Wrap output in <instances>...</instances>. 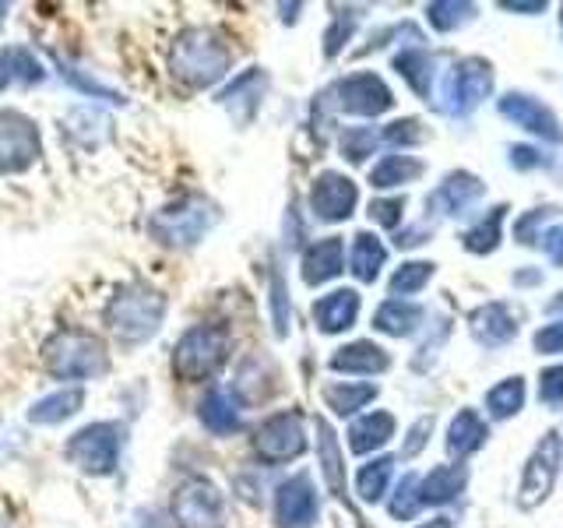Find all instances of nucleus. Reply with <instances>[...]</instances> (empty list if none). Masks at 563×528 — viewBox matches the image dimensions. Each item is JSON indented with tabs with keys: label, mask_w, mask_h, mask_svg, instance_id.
Returning a JSON list of instances; mask_svg holds the SVG:
<instances>
[{
	"label": "nucleus",
	"mask_w": 563,
	"mask_h": 528,
	"mask_svg": "<svg viewBox=\"0 0 563 528\" xmlns=\"http://www.w3.org/2000/svg\"><path fill=\"white\" fill-rule=\"evenodd\" d=\"M233 67V50L216 29H187L176 35L169 50V70L176 81L190 88H208L229 75Z\"/></svg>",
	"instance_id": "obj_1"
},
{
	"label": "nucleus",
	"mask_w": 563,
	"mask_h": 528,
	"mask_svg": "<svg viewBox=\"0 0 563 528\" xmlns=\"http://www.w3.org/2000/svg\"><path fill=\"white\" fill-rule=\"evenodd\" d=\"M163 317H166V296L145 286V282H128V286H120L102 310L106 328L123 342L152 339V334L163 328Z\"/></svg>",
	"instance_id": "obj_2"
},
{
	"label": "nucleus",
	"mask_w": 563,
	"mask_h": 528,
	"mask_svg": "<svg viewBox=\"0 0 563 528\" xmlns=\"http://www.w3.org/2000/svg\"><path fill=\"white\" fill-rule=\"evenodd\" d=\"M43 363L57 381H92L110 370L102 339L81 328H64L43 345Z\"/></svg>",
	"instance_id": "obj_3"
},
{
	"label": "nucleus",
	"mask_w": 563,
	"mask_h": 528,
	"mask_svg": "<svg viewBox=\"0 0 563 528\" xmlns=\"http://www.w3.org/2000/svg\"><path fill=\"white\" fill-rule=\"evenodd\" d=\"M233 334L225 324H194L180 334L173 349V374L184 384H198L216 377L229 360Z\"/></svg>",
	"instance_id": "obj_4"
},
{
	"label": "nucleus",
	"mask_w": 563,
	"mask_h": 528,
	"mask_svg": "<svg viewBox=\"0 0 563 528\" xmlns=\"http://www.w3.org/2000/svg\"><path fill=\"white\" fill-rule=\"evenodd\" d=\"M219 211L205 198H180L176 205H166L163 211H155L148 222V233L166 243V246H194L211 226H216Z\"/></svg>",
	"instance_id": "obj_5"
},
{
	"label": "nucleus",
	"mask_w": 563,
	"mask_h": 528,
	"mask_svg": "<svg viewBox=\"0 0 563 528\" xmlns=\"http://www.w3.org/2000/svg\"><path fill=\"white\" fill-rule=\"evenodd\" d=\"M493 92V67L483 57H465L457 61L440 85L437 110L448 117H465Z\"/></svg>",
	"instance_id": "obj_6"
},
{
	"label": "nucleus",
	"mask_w": 563,
	"mask_h": 528,
	"mask_svg": "<svg viewBox=\"0 0 563 528\" xmlns=\"http://www.w3.org/2000/svg\"><path fill=\"white\" fill-rule=\"evenodd\" d=\"M169 515L176 528H222L225 525V497L222 490L205 480V475H190L173 493Z\"/></svg>",
	"instance_id": "obj_7"
},
{
	"label": "nucleus",
	"mask_w": 563,
	"mask_h": 528,
	"mask_svg": "<svg viewBox=\"0 0 563 528\" xmlns=\"http://www.w3.org/2000/svg\"><path fill=\"white\" fill-rule=\"evenodd\" d=\"M123 427L120 422H92L67 440V462L88 475H110L120 462Z\"/></svg>",
	"instance_id": "obj_8"
},
{
	"label": "nucleus",
	"mask_w": 563,
	"mask_h": 528,
	"mask_svg": "<svg viewBox=\"0 0 563 528\" xmlns=\"http://www.w3.org/2000/svg\"><path fill=\"white\" fill-rule=\"evenodd\" d=\"M560 465H563V437L556 430H550L525 462L521 483H518V507L521 510H532L550 497L553 486H556Z\"/></svg>",
	"instance_id": "obj_9"
},
{
	"label": "nucleus",
	"mask_w": 563,
	"mask_h": 528,
	"mask_svg": "<svg viewBox=\"0 0 563 528\" xmlns=\"http://www.w3.org/2000/svg\"><path fill=\"white\" fill-rule=\"evenodd\" d=\"M307 451V430L299 413H275L254 430V454L264 465L296 462Z\"/></svg>",
	"instance_id": "obj_10"
},
{
	"label": "nucleus",
	"mask_w": 563,
	"mask_h": 528,
	"mask_svg": "<svg viewBox=\"0 0 563 528\" xmlns=\"http://www.w3.org/2000/svg\"><path fill=\"white\" fill-rule=\"evenodd\" d=\"M43 141L35 120L22 110H0V173H25L40 163Z\"/></svg>",
	"instance_id": "obj_11"
},
{
	"label": "nucleus",
	"mask_w": 563,
	"mask_h": 528,
	"mask_svg": "<svg viewBox=\"0 0 563 528\" xmlns=\"http://www.w3.org/2000/svg\"><path fill=\"white\" fill-rule=\"evenodd\" d=\"M331 92H334V102H339V110L352 117H380L395 106L391 88H387L384 78L374 75V70H356V75H349L334 85Z\"/></svg>",
	"instance_id": "obj_12"
},
{
	"label": "nucleus",
	"mask_w": 563,
	"mask_h": 528,
	"mask_svg": "<svg viewBox=\"0 0 563 528\" xmlns=\"http://www.w3.org/2000/svg\"><path fill=\"white\" fill-rule=\"evenodd\" d=\"M317 515H321V501H317L313 480L307 472H296L286 483H278L275 490L278 528H313Z\"/></svg>",
	"instance_id": "obj_13"
},
{
	"label": "nucleus",
	"mask_w": 563,
	"mask_h": 528,
	"mask_svg": "<svg viewBox=\"0 0 563 528\" xmlns=\"http://www.w3.org/2000/svg\"><path fill=\"white\" fill-rule=\"evenodd\" d=\"M356 205H360V190H356V184H352L345 173L324 169L313 180V190H310L313 219H321V222H345L352 211H356Z\"/></svg>",
	"instance_id": "obj_14"
},
{
	"label": "nucleus",
	"mask_w": 563,
	"mask_h": 528,
	"mask_svg": "<svg viewBox=\"0 0 563 528\" xmlns=\"http://www.w3.org/2000/svg\"><path fill=\"white\" fill-rule=\"evenodd\" d=\"M497 110H500L504 120H510L515 128H521V131H528V134H536L539 141H550V145H560V141H563V131H560L556 113H553L545 102L532 99L528 92H507V96L497 102Z\"/></svg>",
	"instance_id": "obj_15"
},
{
	"label": "nucleus",
	"mask_w": 563,
	"mask_h": 528,
	"mask_svg": "<svg viewBox=\"0 0 563 528\" xmlns=\"http://www.w3.org/2000/svg\"><path fill=\"white\" fill-rule=\"evenodd\" d=\"M483 190H486V184L475 173L454 169V173L444 176V180H440V187L427 198V208L440 211V216H465V211L483 198Z\"/></svg>",
	"instance_id": "obj_16"
},
{
	"label": "nucleus",
	"mask_w": 563,
	"mask_h": 528,
	"mask_svg": "<svg viewBox=\"0 0 563 528\" xmlns=\"http://www.w3.org/2000/svg\"><path fill=\"white\" fill-rule=\"evenodd\" d=\"M468 328H472L479 345L497 349V345H507L518 334V314L507 304H500V299H493V304H483V307L472 310Z\"/></svg>",
	"instance_id": "obj_17"
},
{
	"label": "nucleus",
	"mask_w": 563,
	"mask_h": 528,
	"mask_svg": "<svg viewBox=\"0 0 563 528\" xmlns=\"http://www.w3.org/2000/svg\"><path fill=\"white\" fill-rule=\"evenodd\" d=\"M345 272V240L324 237L313 240L303 251V282L307 286H324V282L339 278Z\"/></svg>",
	"instance_id": "obj_18"
},
{
	"label": "nucleus",
	"mask_w": 563,
	"mask_h": 528,
	"mask_svg": "<svg viewBox=\"0 0 563 528\" xmlns=\"http://www.w3.org/2000/svg\"><path fill=\"white\" fill-rule=\"evenodd\" d=\"M387 366H391V356H387V349L377 345V342H369V339L349 342L342 349H334V356H331V370H334V374L374 377V374H384Z\"/></svg>",
	"instance_id": "obj_19"
},
{
	"label": "nucleus",
	"mask_w": 563,
	"mask_h": 528,
	"mask_svg": "<svg viewBox=\"0 0 563 528\" xmlns=\"http://www.w3.org/2000/svg\"><path fill=\"white\" fill-rule=\"evenodd\" d=\"M360 317V293L356 289H334L313 304V321L324 334H342L356 324Z\"/></svg>",
	"instance_id": "obj_20"
},
{
	"label": "nucleus",
	"mask_w": 563,
	"mask_h": 528,
	"mask_svg": "<svg viewBox=\"0 0 563 528\" xmlns=\"http://www.w3.org/2000/svg\"><path fill=\"white\" fill-rule=\"evenodd\" d=\"M198 416L205 422V430H211L216 437H229L243 427V409H240V398L225 387H211V392L201 398L198 405Z\"/></svg>",
	"instance_id": "obj_21"
},
{
	"label": "nucleus",
	"mask_w": 563,
	"mask_h": 528,
	"mask_svg": "<svg viewBox=\"0 0 563 528\" xmlns=\"http://www.w3.org/2000/svg\"><path fill=\"white\" fill-rule=\"evenodd\" d=\"M468 486V469L457 462V465H437L419 480V501L422 507H440V504H451L462 497V490Z\"/></svg>",
	"instance_id": "obj_22"
},
{
	"label": "nucleus",
	"mask_w": 563,
	"mask_h": 528,
	"mask_svg": "<svg viewBox=\"0 0 563 528\" xmlns=\"http://www.w3.org/2000/svg\"><path fill=\"white\" fill-rule=\"evenodd\" d=\"M313 427H317V465H321L328 490L339 501H345V454L339 448V437H334L328 419H317Z\"/></svg>",
	"instance_id": "obj_23"
},
{
	"label": "nucleus",
	"mask_w": 563,
	"mask_h": 528,
	"mask_svg": "<svg viewBox=\"0 0 563 528\" xmlns=\"http://www.w3.org/2000/svg\"><path fill=\"white\" fill-rule=\"evenodd\" d=\"M486 440H489L486 419L475 413V409H462V413L451 419V427H448V454L462 462V458L479 451Z\"/></svg>",
	"instance_id": "obj_24"
},
{
	"label": "nucleus",
	"mask_w": 563,
	"mask_h": 528,
	"mask_svg": "<svg viewBox=\"0 0 563 528\" xmlns=\"http://www.w3.org/2000/svg\"><path fill=\"white\" fill-rule=\"evenodd\" d=\"M391 437H395V416L374 409V413H363L349 427V448L356 454H369V451H380Z\"/></svg>",
	"instance_id": "obj_25"
},
{
	"label": "nucleus",
	"mask_w": 563,
	"mask_h": 528,
	"mask_svg": "<svg viewBox=\"0 0 563 528\" xmlns=\"http://www.w3.org/2000/svg\"><path fill=\"white\" fill-rule=\"evenodd\" d=\"M46 70L29 46H4L0 50V92L11 85H40Z\"/></svg>",
	"instance_id": "obj_26"
},
{
	"label": "nucleus",
	"mask_w": 563,
	"mask_h": 528,
	"mask_svg": "<svg viewBox=\"0 0 563 528\" xmlns=\"http://www.w3.org/2000/svg\"><path fill=\"white\" fill-rule=\"evenodd\" d=\"M422 307L412 304V299H384L374 314V328L380 334H391V339H405V334H412L419 324H422Z\"/></svg>",
	"instance_id": "obj_27"
},
{
	"label": "nucleus",
	"mask_w": 563,
	"mask_h": 528,
	"mask_svg": "<svg viewBox=\"0 0 563 528\" xmlns=\"http://www.w3.org/2000/svg\"><path fill=\"white\" fill-rule=\"evenodd\" d=\"M81 405H85L81 387H64V392H53L35 402L29 409V422H35V427H57V422L75 416Z\"/></svg>",
	"instance_id": "obj_28"
},
{
	"label": "nucleus",
	"mask_w": 563,
	"mask_h": 528,
	"mask_svg": "<svg viewBox=\"0 0 563 528\" xmlns=\"http://www.w3.org/2000/svg\"><path fill=\"white\" fill-rule=\"evenodd\" d=\"M384 261H387V246L374 233H356V237H352L349 272L356 275L360 282H377Z\"/></svg>",
	"instance_id": "obj_29"
},
{
	"label": "nucleus",
	"mask_w": 563,
	"mask_h": 528,
	"mask_svg": "<svg viewBox=\"0 0 563 528\" xmlns=\"http://www.w3.org/2000/svg\"><path fill=\"white\" fill-rule=\"evenodd\" d=\"M377 398V384H356V381H331L324 384V402L334 416H356Z\"/></svg>",
	"instance_id": "obj_30"
},
{
	"label": "nucleus",
	"mask_w": 563,
	"mask_h": 528,
	"mask_svg": "<svg viewBox=\"0 0 563 528\" xmlns=\"http://www.w3.org/2000/svg\"><path fill=\"white\" fill-rule=\"evenodd\" d=\"M422 166L416 155H401V152H395V155H384L380 163L369 169V184H374L377 190H391V187H401V184H412V180H419L422 176Z\"/></svg>",
	"instance_id": "obj_31"
},
{
	"label": "nucleus",
	"mask_w": 563,
	"mask_h": 528,
	"mask_svg": "<svg viewBox=\"0 0 563 528\" xmlns=\"http://www.w3.org/2000/svg\"><path fill=\"white\" fill-rule=\"evenodd\" d=\"M395 70L398 75L409 81V88L416 96H422V99H433V57L427 50H405V53H398L395 57Z\"/></svg>",
	"instance_id": "obj_32"
},
{
	"label": "nucleus",
	"mask_w": 563,
	"mask_h": 528,
	"mask_svg": "<svg viewBox=\"0 0 563 528\" xmlns=\"http://www.w3.org/2000/svg\"><path fill=\"white\" fill-rule=\"evenodd\" d=\"M504 216H507V205H497V208H489L486 216L475 222L472 229H465V237H462V246L468 254H493L500 246V226H504Z\"/></svg>",
	"instance_id": "obj_33"
},
{
	"label": "nucleus",
	"mask_w": 563,
	"mask_h": 528,
	"mask_svg": "<svg viewBox=\"0 0 563 528\" xmlns=\"http://www.w3.org/2000/svg\"><path fill=\"white\" fill-rule=\"evenodd\" d=\"M391 472H395V458L391 454H380V458H374V462H366L356 472V493H360V501L380 504L387 497V483H391Z\"/></svg>",
	"instance_id": "obj_34"
},
{
	"label": "nucleus",
	"mask_w": 563,
	"mask_h": 528,
	"mask_svg": "<svg viewBox=\"0 0 563 528\" xmlns=\"http://www.w3.org/2000/svg\"><path fill=\"white\" fill-rule=\"evenodd\" d=\"M521 409H525V381L521 377H507L486 392V413L493 419H510Z\"/></svg>",
	"instance_id": "obj_35"
},
{
	"label": "nucleus",
	"mask_w": 563,
	"mask_h": 528,
	"mask_svg": "<svg viewBox=\"0 0 563 528\" xmlns=\"http://www.w3.org/2000/svg\"><path fill=\"white\" fill-rule=\"evenodd\" d=\"M433 272H437L433 261H409V264H401V268L391 275V296L395 299H409V296L422 293V289L430 286Z\"/></svg>",
	"instance_id": "obj_36"
},
{
	"label": "nucleus",
	"mask_w": 563,
	"mask_h": 528,
	"mask_svg": "<svg viewBox=\"0 0 563 528\" xmlns=\"http://www.w3.org/2000/svg\"><path fill=\"white\" fill-rule=\"evenodd\" d=\"M261 92H264V75L257 67H251V70H243L240 78H233V85L219 96V102L222 106H246V113H254Z\"/></svg>",
	"instance_id": "obj_37"
},
{
	"label": "nucleus",
	"mask_w": 563,
	"mask_h": 528,
	"mask_svg": "<svg viewBox=\"0 0 563 528\" xmlns=\"http://www.w3.org/2000/svg\"><path fill=\"white\" fill-rule=\"evenodd\" d=\"M475 4H454V0H437V4L427 8V18H430V25L437 32H454V29H462L468 25L472 18H475Z\"/></svg>",
	"instance_id": "obj_38"
},
{
	"label": "nucleus",
	"mask_w": 563,
	"mask_h": 528,
	"mask_svg": "<svg viewBox=\"0 0 563 528\" xmlns=\"http://www.w3.org/2000/svg\"><path fill=\"white\" fill-rule=\"evenodd\" d=\"M419 507H422V501H419V475L405 472L401 483L395 486V497H391V504H387V510H391L395 521H409V518L419 515Z\"/></svg>",
	"instance_id": "obj_39"
},
{
	"label": "nucleus",
	"mask_w": 563,
	"mask_h": 528,
	"mask_svg": "<svg viewBox=\"0 0 563 528\" xmlns=\"http://www.w3.org/2000/svg\"><path fill=\"white\" fill-rule=\"evenodd\" d=\"M339 145L349 163H366V155H374V148H377V134L369 128H345Z\"/></svg>",
	"instance_id": "obj_40"
},
{
	"label": "nucleus",
	"mask_w": 563,
	"mask_h": 528,
	"mask_svg": "<svg viewBox=\"0 0 563 528\" xmlns=\"http://www.w3.org/2000/svg\"><path fill=\"white\" fill-rule=\"evenodd\" d=\"M352 32H356V14H352V11H349V18H345V14H334L331 29L324 32V57H328V61H331V57H339L342 46L352 40Z\"/></svg>",
	"instance_id": "obj_41"
},
{
	"label": "nucleus",
	"mask_w": 563,
	"mask_h": 528,
	"mask_svg": "<svg viewBox=\"0 0 563 528\" xmlns=\"http://www.w3.org/2000/svg\"><path fill=\"white\" fill-rule=\"evenodd\" d=\"M272 310H275V334L286 339L289 334V321H292V310H289V293H286V278L278 272L272 275Z\"/></svg>",
	"instance_id": "obj_42"
},
{
	"label": "nucleus",
	"mask_w": 563,
	"mask_h": 528,
	"mask_svg": "<svg viewBox=\"0 0 563 528\" xmlns=\"http://www.w3.org/2000/svg\"><path fill=\"white\" fill-rule=\"evenodd\" d=\"M539 402L550 405V409H560L563 405V363L545 366L539 374Z\"/></svg>",
	"instance_id": "obj_43"
},
{
	"label": "nucleus",
	"mask_w": 563,
	"mask_h": 528,
	"mask_svg": "<svg viewBox=\"0 0 563 528\" xmlns=\"http://www.w3.org/2000/svg\"><path fill=\"white\" fill-rule=\"evenodd\" d=\"M387 145H419L422 138H427V131L419 128V120H412V117H405V120H395V123H387L384 128V134H380Z\"/></svg>",
	"instance_id": "obj_44"
},
{
	"label": "nucleus",
	"mask_w": 563,
	"mask_h": 528,
	"mask_svg": "<svg viewBox=\"0 0 563 528\" xmlns=\"http://www.w3.org/2000/svg\"><path fill=\"white\" fill-rule=\"evenodd\" d=\"M556 216V208L550 205V208H532L528 216H521L518 222H515V240L518 243H525V246H532V243H539L542 237L536 233V229L545 222V219H553Z\"/></svg>",
	"instance_id": "obj_45"
},
{
	"label": "nucleus",
	"mask_w": 563,
	"mask_h": 528,
	"mask_svg": "<svg viewBox=\"0 0 563 528\" xmlns=\"http://www.w3.org/2000/svg\"><path fill=\"white\" fill-rule=\"evenodd\" d=\"M401 211H405V198H374L366 208V216L384 229H395L401 222Z\"/></svg>",
	"instance_id": "obj_46"
},
{
	"label": "nucleus",
	"mask_w": 563,
	"mask_h": 528,
	"mask_svg": "<svg viewBox=\"0 0 563 528\" xmlns=\"http://www.w3.org/2000/svg\"><path fill=\"white\" fill-rule=\"evenodd\" d=\"M430 433H433V416H419L412 427H409V437H405V444H401V458H416L422 448H427Z\"/></svg>",
	"instance_id": "obj_47"
},
{
	"label": "nucleus",
	"mask_w": 563,
	"mask_h": 528,
	"mask_svg": "<svg viewBox=\"0 0 563 528\" xmlns=\"http://www.w3.org/2000/svg\"><path fill=\"white\" fill-rule=\"evenodd\" d=\"M536 352H542V356H556V352H563V321L542 324L536 331Z\"/></svg>",
	"instance_id": "obj_48"
},
{
	"label": "nucleus",
	"mask_w": 563,
	"mask_h": 528,
	"mask_svg": "<svg viewBox=\"0 0 563 528\" xmlns=\"http://www.w3.org/2000/svg\"><path fill=\"white\" fill-rule=\"evenodd\" d=\"M542 163H545V158H542L539 148H525V145L510 148V166H515V169H539Z\"/></svg>",
	"instance_id": "obj_49"
},
{
	"label": "nucleus",
	"mask_w": 563,
	"mask_h": 528,
	"mask_svg": "<svg viewBox=\"0 0 563 528\" xmlns=\"http://www.w3.org/2000/svg\"><path fill=\"white\" fill-rule=\"evenodd\" d=\"M542 251L553 264H563V226L560 229H550V233H542Z\"/></svg>",
	"instance_id": "obj_50"
},
{
	"label": "nucleus",
	"mask_w": 563,
	"mask_h": 528,
	"mask_svg": "<svg viewBox=\"0 0 563 528\" xmlns=\"http://www.w3.org/2000/svg\"><path fill=\"white\" fill-rule=\"evenodd\" d=\"M433 233H427V226H416V229H401L398 233V246H405V251H409V246H419V243H427Z\"/></svg>",
	"instance_id": "obj_51"
},
{
	"label": "nucleus",
	"mask_w": 563,
	"mask_h": 528,
	"mask_svg": "<svg viewBox=\"0 0 563 528\" xmlns=\"http://www.w3.org/2000/svg\"><path fill=\"white\" fill-rule=\"evenodd\" d=\"M504 8L507 11H545V4H539V0H536V4H510V0H507Z\"/></svg>",
	"instance_id": "obj_52"
},
{
	"label": "nucleus",
	"mask_w": 563,
	"mask_h": 528,
	"mask_svg": "<svg viewBox=\"0 0 563 528\" xmlns=\"http://www.w3.org/2000/svg\"><path fill=\"white\" fill-rule=\"evenodd\" d=\"M416 528H451V518H433V521H422Z\"/></svg>",
	"instance_id": "obj_53"
},
{
	"label": "nucleus",
	"mask_w": 563,
	"mask_h": 528,
	"mask_svg": "<svg viewBox=\"0 0 563 528\" xmlns=\"http://www.w3.org/2000/svg\"><path fill=\"white\" fill-rule=\"evenodd\" d=\"M515 282H521V286H532V282H539V272H525V275H518Z\"/></svg>",
	"instance_id": "obj_54"
},
{
	"label": "nucleus",
	"mask_w": 563,
	"mask_h": 528,
	"mask_svg": "<svg viewBox=\"0 0 563 528\" xmlns=\"http://www.w3.org/2000/svg\"><path fill=\"white\" fill-rule=\"evenodd\" d=\"M545 310H550V314H563V293H560V296L553 299V304H550V307H545Z\"/></svg>",
	"instance_id": "obj_55"
},
{
	"label": "nucleus",
	"mask_w": 563,
	"mask_h": 528,
	"mask_svg": "<svg viewBox=\"0 0 563 528\" xmlns=\"http://www.w3.org/2000/svg\"><path fill=\"white\" fill-rule=\"evenodd\" d=\"M0 528H8V521H4V518H0Z\"/></svg>",
	"instance_id": "obj_56"
},
{
	"label": "nucleus",
	"mask_w": 563,
	"mask_h": 528,
	"mask_svg": "<svg viewBox=\"0 0 563 528\" xmlns=\"http://www.w3.org/2000/svg\"><path fill=\"white\" fill-rule=\"evenodd\" d=\"M560 25H563V14H560Z\"/></svg>",
	"instance_id": "obj_57"
}]
</instances>
